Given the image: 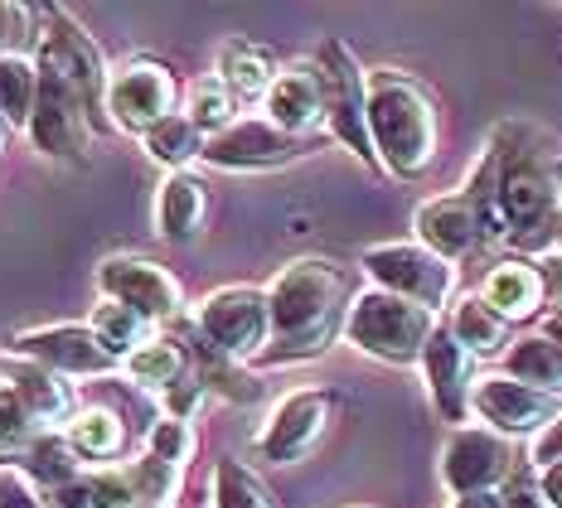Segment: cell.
<instances>
[{
    "mask_svg": "<svg viewBox=\"0 0 562 508\" xmlns=\"http://www.w3.org/2000/svg\"><path fill=\"white\" fill-rule=\"evenodd\" d=\"M277 58L262 49V44H252V39H228L224 49H218V68H214V78L224 82V88L233 92V98H267L272 92V82H277Z\"/></svg>",
    "mask_w": 562,
    "mask_h": 508,
    "instance_id": "22",
    "label": "cell"
},
{
    "mask_svg": "<svg viewBox=\"0 0 562 508\" xmlns=\"http://www.w3.org/2000/svg\"><path fill=\"white\" fill-rule=\"evenodd\" d=\"M505 508H548V504H543V494H533V489H524V484H514V494H505Z\"/></svg>",
    "mask_w": 562,
    "mask_h": 508,
    "instance_id": "40",
    "label": "cell"
},
{
    "mask_svg": "<svg viewBox=\"0 0 562 508\" xmlns=\"http://www.w3.org/2000/svg\"><path fill=\"white\" fill-rule=\"evenodd\" d=\"M413 228H417V242L427 252L447 257V262H461L471 257L480 242H485V228H480V214L465 194H441V199H427V204L413 214Z\"/></svg>",
    "mask_w": 562,
    "mask_h": 508,
    "instance_id": "17",
    "label": "cell"
},
{
    "mask_svg": "<svg viewBox=\"0 0 562 508\" xmlns=\"http://www.w3.org/2000/svg\"><path fill=\"white\" fill-rule=\"evenodd\" d=\"M34 58H40V64H49V68H58V74L74 82V88L88 98L92 116L108 112V78H112V74H108V64H102L98 44L88 39V30L78 25V20L68 15V10L44 5L40 44H34Z\"/></svg>",
    "mask_w": 562,
    "mask_h": 508,
    "instance_id": "8",
    "label": "cell"
},
{
    "mask_svg": "<svg viewBox=\"0 0 562 508\" xmlns=\"http://www.w3.org/2000/svg\"><path fill=\"white\" fill-rule=\"evenodd\" d=\"M447 329H451L456 339H461L465 349L475 353V359L505 353V345H509V320H505L499 311H490V305L480 301V291H475V295H461V301L451 305Z\"/></svg>",
    "mask_w": 562,
    "mask_h": 508,
    "instance_id": "24",
    "label": "cell"
},
{
    "mask_svg": "<svg viewBox=\"0 0 562 508\" xmlns=\"http://www.w3.org/2000/svg\"><path fill=\"white\" fill-rule=\"evenodd\" d=\"M184 116H190L204 136H218V132H228V126L238 122V98H233L224 82L209 74V78H199L190 88V112Z\"/></svg>",
    "mask_w": 562,
    "mask_h": 508,
    "instance_id": "31",
    "label": "cell"
},
{
    "mask_svg": "<svg viewBox=\"0 0 562 508\" xmlns=\"http://www.w3.org/2000/svg\"><path fill=\"white\" fill-rule=\"evenodd\" d=\"M262 112L277 132L311 140V132L325 122V98H321V74H315V64L281 68L272 92L262 98Z\"/></svg>",
    "mask_w": 562,
    "mask_h": 508,
    "instance_id": "18",
    "label": "cell"
},
{
    "mask_svg": "<svg viewBox=\"0 0 562 508\" xmlns=\"http://www.w3.org/2000/svg\"><path fill=\"white\" fill-rule=\"evenodd\" d=\"M349 271L325 262V257H296L272 276L267 286V311H272V345L262 349L267 369L277 363H306L321 359L335 345V335L349 320Z\"/></svg>",
    "mask_w": 562,
    "mask_h": 508,
    "instance_id": "1",
    "label": "cell"
},
{
    "mask_svg": "<svg viewBox=\"0 0 562 508\" xmlns=\"http://www.w3.org/2000/svg\"><path fill=\"white\" fill-rule=\"evenodd\" d=\"M88 329L102 339V349H108L112 359H122V363L132 359V353L146 345V339H156V335H150L146 315H136L132 305H116V301H102L98 311L88 315Z\"/></svg>",
    "mask_w": 562,
    "mask_h": 508,
    "instance_id": "30",
    "label": "cell"
},
{
    "mask_svg": "<svg viewBox=\"0 0 562 508\" xmlns=\"http://www.w3.org/2000/svg\"><path fill=\"white\" fill-rule=\"evenodd\" d=\"M5 383H10V363L0 359V387H5Z\"/></svg>",
    "mask_w": 562,
    "mask_h": 508,
    "instance_id": "44",
    "label": "cell"
},
{
    "mask_svg": "<svg viewBox=\"0 0 562 508\" xmlns=\"http://www.w3.org/2000/svg\"><path fill=\"white\" fill-rule=\"evenodd\" d=\"M34 64H40V58H34ZM25 132L34 140V150L58 160V165H83L88 150H92L88 98L49 64H40V102H34V116H30Z\"/></svg>",
    "mask_w": 562,
    "mask_h": 508,
    "instance_id": "5",
    "label": "cell"
},
{
    "mask_svg": "<svg viewBox=\"0 0 562 508\" xmlns=\"http://www.w3.org/2000/svg\"><path fill=\"white\" fill-rule=\"evenodd\" d=\"M122 369H126V377H132V383L156 387V393L166 397L175 383H184V377H190V373H184V369H190V359H184V349L175 345V339H160V335H156V339H146V345H140L132 359L122 363Z\"/></svg>",
    "mask_w": 562,
    "mask_h": 508,
    "instance_id": "26",
    "label": "cell"
},
{
    "mask_svg": "<svg viewBox=\"0 0 562 508\" xmlns=\"http://www.w3.org/2000/svg\"><path fill=\"white\" fill-rule=\"evenodd\" d=\"M369 136L379 165L397 180H417L437 160V108L413 74L397 68L369 74Z\"/></svg>",
    "mask_w": 562,
    "mask_h": 508,
    "instance_id": "2",
    "label": "cell"
},
{
    "mask_svg": "<svg viewBox=\"0 0 562 508\" xmlns=\"http://www.w3.org/2000/svg\"><path fill=\"white\" fill-rule=\"evenodd\" d=\"M132 484H136V499L140 508H170L175 504V494H180V465H170V460H160V455H140L132 460Z\"/></svg>",
    "mask_w": 562,
    "mask_h": 508,
    "instance_id": "33",
    "label": "cell"
},
{
    "mask_svg": "<svg viewBox=\"0 0 562 508\" xmlns=\"http://www.w3.org/2000/svg\"><path fill=\"white\" fill-rule=\"evenodd\" d=\"M315 74H321V98H325V132L355 160L379 165L369 136V74L359 68L355 49L345 39H325L321 58H315Z\"/></svg>",
    "mask_w": 562,
    "mask_h": 508,
    "instance_id": "4",
    "label": "cell"
},
{
    "mask_svg": "<svg viewBox=\"0 0 562 508\" xmlns=\"http://www.w3.org/2000/svg\"><path fill=\"white\" fill-rule=\"evenodd\" d=\"M538 271H543L548 305H553V311H562V247H558V252H548L543 262H538Z\"/></svg>",
    "mask_w": 562,
    "mask_h": 508,
    "instance_id": "38",
    "label": "cell"
},
{
    "mask_svg": "<svg viewBox=\"0 0 562 508\" xmlns=\"http://www.w3.org/2000/svg\"><path fill=\"white\" fill-rule=\"evenodd\" d=\"M64 441L78 451V460H112L126 451V421L112 417L108 407H88L68 421Z\"/></svg>",
    "mask_w": 562,
    "mask_h": 508,
    "instance_id": "28",
    "label": "cell"
},
{
    "mask_svg": "<svg viewBox=\"0 0 562 508\" xmlns=\"http://www.w3.org/2000/svg\"><path fill=\"white\" fill-rule=\"evenodd\" d=\"M10 132H15V126H10L5 116H0V146H5V140H10Z\"/></svg>",
    "mask_w": 562,
    "mask_h": 508,
    "instance_id": "43",
    "label": "cell"
},
{
    "mask_svg": "<svg viewBox=\"0 0 562 508\" xmlns=\"http://www.w3.org/2000/svg\"><path fill=\"white\" fill-rule=\"evenodd\" d=\"M194 325L204 335V345L218 359H262V349L272 345V311H267V291L257 286H224L204 295L194 311Z\"/></svg>",
    "mask_w": 562,
    "mask_h": 508,
    "instance_id": "6",
    "label": "cell"
},
{
    "mask_svg": "<svg viewBox=\"0 0 562 508\" xmlns=\"http://www.w3.org/2000/svg\"><path fill=\"white\" fill-rule=\"evenodd\" d=\"M480 301L490 311H499L509 325L519 320H533L538 311L548 305V291H543V271L529 257H505L499 267H490L485 286H480Z\"/></svg>",
    "mask_w": 562,
    "mask_h": 508,
    "instance_id": "19",
    "label": "cell"
},
{
    "mask_svg": "<svg viewBox=\"0 0 562 508\" xmlns=\"http://www.w3.org/2000/svg\"><path fill=\"white\" fill-rule=\"evenodd\" d=\"M311 150V140L277 132L267 116H238L228 132L204 140V165L214 170H277Z\"/></svg>",
    "mask_w": 562,
    "mask_h": 508,
    "instance_id": "15",
    "label": "cell"
},
{
    "mask_svg": "<svg viewBox=\"0 0 562 508\" xmlns=\"http://www.w3.org/2000/svg\"><path fill=\"white\" fill-rule=\"evenodd\" d=\"M422 377H427L431 407L441 411V421L461 427L465 411H471V393H475V353L451 335L447 325L431 329L427 349H422Z\"/></svg>",
    "mask_w": 562,
    "mask_h": 508,
    "instance_id": "16",
    "label": "cell"
},
{
    "mask_svg": "<svg viewBox=\"0 0 562 508\" xmlns=\"http://www.w3.org/2000/svg\"><path fill=\"white\" fill-rule=\"evenodd\" d=\"M475 417L485 421L490 431L499 436H533L548 427L553 417H562V397L543 393V387H529L509 373H480L475 377V393H471Z\"/></svg>",
    "mask_w": 562,
    "mask_h": 508,
    "instance_id": "12",
    "label": "cell"
},
{
    "mask_svg": "<svg viewBox=\"0 0 562 508\" xmlns=\"http://www.w3.org/2000/svg\"><path fill=\"white\" fill-rule=\"evenodd\" d=\"M204 132L190 122L184 112H175V116H166V122L156 126V132H146L140 136V146H146V156L156 160V165H166L170 174H180L190 160H204Z\"/></svg>",
    "mask_w": 562,
    "mask_h": 508,
    "instance_id": "27",
    "label": "cell"
},
{
    "mask_svg": "<svg viewBox=\"0 0 562 508\" xmlns=\"http://www.w3.org/2000/svg\"><path fill=\"white\" fill-rule=\"evenodd\" d=\"M509 470H514L509 436H499L490 427H456L447 436V445H441V484L451 489V499L499 494Z\"/></svg>",
    "mask_w": 562,
    "mask_h": 508,
    "instance_id": "11",
    "label": "cell"
},
{
    "mask_svg": "<svg viewBox=\"0 0 562 508\" xmlns=\"http://www.w3.org/2000/svg\"><path fill=\"white\" fill-rule=\"evenodd\" d=\"M431 329H437V315L431 311L403 301V295L369 286V291L355 295V305H349L345 339L359 353H369V359L407 369V363H422V349H427Z\"/></svg>",
    "mask_w": 562,
    "mask_h": 508,
    "instance_id": "3",
    "label": "cell"
},
{
    "mask_svg": "<svg viewBox=\"0 0 562 508\" xmlns=\"http://www.w3.org/2000/svg\"><path fill=\"white\" fill-rule=\"evenodd\" d=\"M204 218H209V184L199 174L180 170V174H166L156 194V233L166 242H194L204 233Z\"/></svg>",
    "mask_w": 562,
    "mask_h": 508,
    "instance_id": "20",
    "label": "cell"
},
{
    "mask_svg": "<svg viewBox=\"0 0 562 508\" xmlns=\"http://www.w3.org/2000/svg\"><path fill=\"white\" fill-rule=\"evenodd\" d=\"M25 441H34V417H30V407L20 402L15 387H0V455H10V451H20Z\"/></svg>",
    "mask_w": 562,
    "mask_h": 508,
    "instance_id": "34",
    "label": "cell"
},
{
    "mask_svg": "<svg viewBox=\"0 0 562 508\" xmlns=\"http://www.w3.org/2000/svg\"><path fill=\"white\" fill-rule=\"evenodd\" d=\"M146 451H150V455H160V460H170V465H184V455L194 451V431H190V421L160 417L156 427H150V436H146Z\"/></svg>",
    "mask_w": 562,
    "mask_h": 508,
    "instance_id": "35",
    "label": "cell"
},
{
    "mask_svg": "<svg viewBox=\"0 0 562 508\" xmlns=\"http://www.w3.org/2000/svg\"><path fill=\"white\" fill-rule=\"evenodd\" d=\"M451 508H505V494H465Z\"/></svg>",
    "mask_w": 562,
    "mask_h": 508,
    "instance_id": "41",
    "label": "cell"
},
{
    "mask_svg": "<svg viewBox=\"0 0 562 508\" xmlns=\"http://www.w3.org/2000/svg\"><path fill=\"white\" fill-rule=\"evenodd\" d=\"M98 286H102V301L132 305V311L146 315L150 325L175 320L184 305L180 281H175L160 262H150V257H108V262L98 267Z\"/></svg>",
    "mask_w": 562,
    "mask_h": 508,
    "instance_id": "13",
    "label": "cell"
},
{
    "mask_svg": "<svg viewBox=\"0 0 562 508\" xmlns=\"http://www.w3.org/2000/svg\"><path fill=\"white\" fill-rule=\"evenodd\" d=\"M335 417V393L330 387H296L272 407V417L257 431V455L272 465H296L321 445L325 427Z\"/></svg>",
    "mask_w": 562,
    "mask_h": 508,
    "instance_id": "10",
    "label": "cell"
},
{
    "mask_svg": "<svg viewBox=\"0 0 562 508\" xmlns=\"http://www.w3.org/2000/svg\"><path fill=\"white\" fill-rule=\"evenodd\" d=\"M40 102V64L34 54H0V116L10 126H30Z\"/></svg>",
    "mask_w": 562,
    "mask_h": 508,
    "instance_id": "29",
    "label": "cell"
},
{
    "mask_svg": "<svg viewBox=\"0 0 562 508\" xmlns=\"http://www.w3.org/2000/svg\"><path fill=\"white\" fill-rule=\"evenodd\" d=\"M543 335L553 339V345H562V311H553V315L543 320Z\"/></svg>",
    "mask_w": 562,
    "mask_h": 508,
    "instance_id": "42",
    "label": "cell"
},
{
    "mask_svg": "<svg viewBox=\"0 0 562 508\" xmlns=\"http://www.w3.org/2000/svg\"><path fill=\"white\" fill-rule=\"evenodd\" d=\"M175 102H180V82L160 58H132L108 78V116L122 132H156L166 116H175Z\"/></svg>",
    "mask_w": 562,
    "mask_h": 508,
    "instance_id": "9",
    "label": "cell"
},
{
    "mask_svg": "<svg viewBox=\"0 0 562 508\" xmlns=\"http://www.w3.org/2000/svg\"><path fill=\"white\" fill-rule=\"evenodd\" d=\"M529 465L538 470V475H543V470H553V465H562V417H553L529 441Z\"/></svg>",
    "mask_w": 562,
    "mask_h": 508,
    "instance_id": "36",
    "label": "cell"
},
{
    "mask_svg": "<svg viewBox=\"0 0 562 508\" xmlns=\"http://www.w3.org/2000/svg\"><path fill=\"white\" fill-rule=\"evenodd\" d=\"M0 508H49L40 499V489L20 475V470H5L0 475Z\"/></svg>",
    "mask_w": 562,
    "mask_h": 508,
    "instance_id": "37",
    "label": "cell"
},
{
    "mask_svg": "<svg viewBox=\"0 0 562 508\" xmlns=\"http://www.w3.org/2000/svg\"><path fill=\"white\" fill-rule=\"evenodd\" d=\"M15 359L25 363H40L58 377H102V373H116L122 359H112L102 349V339L92 335L88 325H44V329H25L15 335Z\"/></svg>",
    "mask_w": 562,
    "mask_h": 508,
    "instance_id": "14",
    "label": "cell"
},
{
    "mask_svg": "<svg viewBox=\"0 0 562 508\" xmlns=\"http://www.w3.org/2000/svg\"><path fill=\"white\" fill-rule=\"evenodd\" d=\"M10 387L20 393V402L30 407L34 427H58V421H74V393L68 383L40 363H10Z\"/></svg>",
    "mask_w": 562,
    "mask_h": 508,
    "instance_id": "23",
    "label": "cell"
},
{
    "mask_svg": "<svg viewBox=\"0 0 562 508\" xmlns=\"http://www.w3.org/2000/svg\"><path fill=\"white\" fill-rule=\"evenodd\" d=\"M214 508H272V499L243 460L224 455L214 465Z\"/></svg>",
    "mask_w": 562,
    "mask_h": 508,
    "instance_id": "32",
    "label": "cell"
},
{
    "mask_svg": "<svg viewBox=\"0 0 562 508\" xmlns=\"http://www.w3.org/2000/svg\"><path fill=\"white\" fill-rule=\"evenodd\" d=\"M364 276L373 281L379 291L389 295H403V301L422 305V311L437 315L441 305H451V291H456V262L447 257L427 252L422 242H379L359 257Z\"/></svg>",
    "mask_w": 562,
    "mask_h": 508,
    "instance_id": "7",
    "label": "cell"
},
{
    "mask_svg": "<svg viewBox=\"0 0 562 508\" xmlns=\"http://www.w3.org/2000/svg\"><path fill=\"white\" fill-rule=\"evenodd\" d=\"M0 54H5V39H0Z\"/></svg>",
    "mask_w": 562,
    "mask_h": 508,
    "instance_id": "45",
    "label": "cell"
},
{
    "mask_svg": "<svg viewBox=\"0 0 562 508\" xmlns=\"http://www.w3.org/2000/svg\"><path fill=\"white\" fill-rule=\"evenodd\" d=\"M538 494H543L548 508H562V465H553V470H543V475H538Z\"/></svg>",
    "mask_w": 562,
    "mask_h": 508,
    "instance_id": "39",
    "label": "cell"
},
{
    "mask_svg": "<svg viewBox=\"0 0 562 508\" xmlns=\"http://www.w3.org/2000/svg\"><path fill=\"white\" fill-rule=\"evenodd\" d=\"M505 373L519 377L529 387H543V393L562 397V345H553L548 335H524L514 339L505 353Z\"/></svg>",
    "mask_w": 562,
    "mask_h": 508,
    "instance_id": "25",
    "label": "cell"
},
{
    "mask_svg": "<svg viewBox=\"0 0 562 508\" xmlns=\"http://www.w3.org/2000/svg\"><path fill=\"white\" fill-rule=\"evenodd\" d=\"M10 460V470H20L34 489L44 484V494L64 489V484H74L78 475H83V460H78V451L64 441V436H34V441H25L20 451L0 455V465Z\"/></svg>",
    "mask_w": 562,
    "mask_h": 508,
    "instance_id": "21",
    "label": "cell"
}]
</instances>
